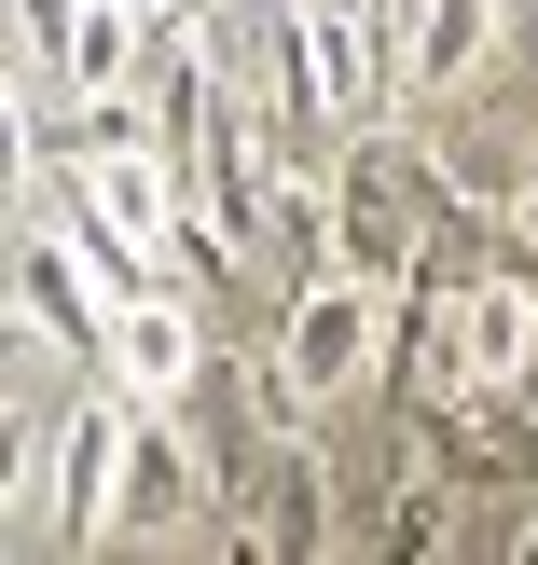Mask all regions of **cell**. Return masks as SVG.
Listing matches in <instances>:
<instances>
[{
    "label": "cell",
    "instance_id": "7a4b0ae2",
    "mask_svg": "<svg viewBox=\"0 0 538 565\" xmlns=\"http://www.w3.org/2000/svg\"><path fill=\"white\" fill-rule=\"evenodd\" d=\"M97 373H125L138 401H180V386L208 373V345H193V303H180V290H125V303H110Z\"/></svg>",
    "mask_w": 538,
    "mask_h": 565
},
{
    "label": "cell",
    "instance_id": "7c38bea8",
    "mask_svg": "<svg viewBox=\"0 0 538 565\" xmlns=\"http://www.w3.org/2000/svg\"><path fill=\"white\" fill-rule=\"evenodd\" d=\"M28 456H42V401H0V511H14V483H28Z\"/></svg>",
    "mask_w": 538,
    "mask_h": 565
},
{
    "label": "cell",
    "instance_id": "8fae6325",
    "mask_svg": "<svg viewBox=\"0 0 538 565\" xmlns=\"http://www.w3.org/2000/svg\"><path fill=\"white\" fill-rule=\"evenodd\" d=\"M28 180H42V125H28V97L0 83V207H28Z\"/></svg>",
    "mask_w": 538,
    "mask_h": 565
},
{
    "label": "cell",
    "instance_id": "8992f818",
    "mask_svg": "<svg viewBox=\"0 0 538 565\" xmlns=\"http://www.w3.org/2000/svg\"><path fill=\"white\" fill-rule=\"evenodd\" d=\"M70 180H83V207H97V221H125V235H138V248H152V235H166V221H180V207H193V180H180V166H166V152H152V138H110V152H83V166H70Z\"/></svg>",
    "mask_w": 538,
    "mask_h": 565
},
{
    "label": "cell",
    "instance_id": "ba28073f",
    "mask_svg": "<svg viewBox=\"0 0 538 565\" xmlns=\"http://www.w3.org/2000/svg\"><path fill=\"white\" fill-rule=\"evenodd\" d=\"M193 511V456H180V428H166V401L152 414H125V456H110V524H180Z\"/></svg>",
    "mask_w": 538,
    "mask_h": 565
},
{
    "label": "cell",
    "instance_id": "5b68a950",
    "mask_svg": "<svg viewBox=\"0 0 538 565\" xmlns=\"http://www.w3.org/2000/svg\"><path fill=\"white\" fill-rule=\"evenodd\" d=\"M414 248H429V235H414V193L387 180L373 152H359V166H346V207H331V263H346V276H373V290H401V263H414Z\"/></svg>",
    "mask_w": 538,
    "mask_h": 565
},
{
    "label": "cell",
    "instance_id": "4fadbf2b",
    "mask_svg": "<svg viewBox=\"0 0 538 565\" xmlns=\"http://www.w3.org/2000/svg\"><path fill=\"white\" fill-rule=\"evenodd\" d=\"M511 221L538 235V138H525V166H511Z\"/></svg>",
    "mask_w": 538,
    "mask_h": 565
},
{
    "label": "cell",
    "instance_id": "52a82bcc",
    "mask_svg": "<svg viewBox=\"0 0 538 565\" xmlns=\"http://www.w3.org/2000/svg\"><path fill=\"white\" fill-rule=\"evenodd\" d=\"M14 303H28V331H55L70 359H97V345H110V303H97V276H83L70 248H55V221L14 248Z\"/></svg>",
    "mask_w": 538,
    "mask_h": 565
},
{
    "label": "cell",
    "instance_id": "9c48e42d",
    "mask_svg": "<svg viewBox=\"0 0 538 565\" xmlns=\"http://www.w3.org/2000/svg\"><path fill=\"white\" fill-rule=\"evenodd\" d=\"M484 42H497V0H429V28H414V83H470Z\"/></svg>",
    "mask_w": 538,
    "mask_h": 565
},
{
    "label": "cell",
    "instance_id": "277c9868",
    "mask_svg": "<svg viewBox=\"0 0 538 565\" xmlns=\"http://www.w3.org/2000/svg\"><path fill=\"white\" fill-rule=\"evenodd\" d=\"M235 483L263 497V524H249V539H263V565H318V552H331V497H318V456H304L291 428H276L263 456L235 469Z\"/></svg>",
    "mask_w": 538,
    "mask_h": 565
},
{
    "label": "cell",
    "instance_id": "30bf717a",
    "mask_svg": "<svg viewBox=\"0 0 538 565\" xmlns=\"http://www.w3.org/2000/svg\"><path fill=\"white\" fill-rule=\"evenodd\" d=\"M442 539H456V511H442V469H429V483H414V497H401V511H387V524H373V552H387V565H429Z\"/></svg>",
    "mask_w": 538,
    "mask_h": 565
},
{
    "label": "cell",
    "instance_id": "5bb4252c",
    "mask_svg": "<svg viewBox=\"0 0 538 565\" xmlns=\"http://www.w3.org/2000/svg\"><path fill=\"white\" fill-rule=\"evenodd\" d=\"M0 359H28V303H0Z\"/></svg>",
    "mask_w": 538,
    "mask_h": 565
},
{
    "label": "cell",
    "instance_id": "6da1fadb",
    "mask_svg": "<svg viewBox=\"0 0 538 565\" xmlns=\"http://www.w3.org/2000/svg\"><path fill=\"white\" fill-rule=\"evenodd\" d=\"M373 373V276H346V263H318L291 290V318H276V373H263V414L291 428L304 401H331V386H359Z\"/></svg>",
    "mask_w": 538,
    "mask_h": 565
},
{
    "label": "cell",
    "instance_id": "3957f363",
    "mask_svg": "<svg viewBox=\"0 0 538 565\" xmlns=\"http://www.w3.org/2000/svg\"><path fill=\"white\" fill-rule=\"evenodd\" d=\"M110 456H125V401L55 414V552H97L110 539Z\"/></svg>",
    "mask_w": 538,
    "mask_h": 565
}]
</instances>
